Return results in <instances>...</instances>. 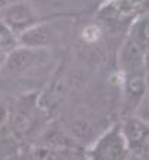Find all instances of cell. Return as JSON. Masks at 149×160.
I'll use <instances>...</instances> for the list:
<instances>
[{"label":"cell","mask_w":149,"mask_h":160,"mask_svg":"<svg viewBox=\"0 0 149 160\" xmlns=\"http://www.w3.org/2000/svg\"><path fill=\"white\" fill-rule=\"evenodd\" d=\"M130 151L121 123L109 127L88 148V160H128Z\"/></svg>","instance_id":"cell-1"},{"label":"cell","mask_w":149,"mask_h":160,"mask_svg":"<svg viewBox=\"0 0 149 160\" xmlns=\"http://www.w3.org/2000/svg\"><path fill=\"white\" fill-rule=\"evenodd\" d=\"M130 156L134 160H149V123L139 117H128L121 123Z\"/></svg>","instance_id":"cell-2"},{"label":"cell","mask_w":149,"mask_h":160,"mask_svg":"<svg viewBox=\"0 0 149 160\" xmlns=\"http://www.w3.org/2000/svg\"><path fill=\"white\" fill-rule=\"evenodd\" d=\"M0 20L18 38L24 30L35 26L37 22V17L35 9L26 2H14L0 11Z\"/></svg>","instance_id":"cell-3"},{"label":"cell","mask_w":149,"mask_h":160,"mask_svg":"<svg viewBox=\"0 0 149 160\" xmlns=\"http://www.w3.org/2000/svg\"><path fill=\"white\" fill-rule=\"evenodd\" d=\"M148 0H109L103 3L99 11V17L109 22H124L134 20L143 12Z\"/></svg>","instance_id":"cell-4"},{"label":"cell","mask_w":149,"mask_h":160,"mask_svg":"<svg viewBox=\"0 0 149 160\" xmlns=\"http://www.w3.org/2000/svg\"><path fill=\"white\" fill-rule=\"evenodd\" d=\"M46 56V48L35 49L16 45L5 56V66L12 73H26L37 68Z\"/></svg>","instance_id":"cell-5"},{"label":"cell","mask_w":149,"mask_h":160,"mask_svg":"<svg viewBox=\"0 0 149 160\" xmlns=\"http://www.w3.org/2000/svg\"><path fill=\"white\" fill-rule=\"evenodd\" d=\"M118 66L124 77L136 75V73H146L145 51L139 45H136L133 41L125 38L118 52Z\"/></svg>","instance_id":"cell-6"},{"label":"cell","mask_w":149,"mask_h":160,"mask_svg":"<svg viewBox=\"0 0 149 160\" xmlns=\"http://www.w3.org/2000/svg\"><path fill=\"white\" fill-rule=\"evenodd\" d=\"M16 41H18V45L27 47V48H48V45L51 42V30L48 27V24L36 22L35 26L24 30L21 35H18Z\"/></svg>","instance_id":"cell-7"},{"label":"cell","mask_w":149,"mask_h":160,"mask_svg":"<svg viewBox=\"0 0 149 160\" xmlns=\"http://www.w3.org/2000/svg\"><path fill=\"white\" fill-rule=\"evenodd\" d=\"M124 91H125L127 105L130 106V109H134L148 93V75L136 73V75L124 77Z\"/></svg>","instance_id":"cell-8"},{"label":"cell","mask_w":149,"mask_h":160,"mask_svg":"<svg viewBox=\"0 0 149 160\" xmlns=\"http://www.w3.org/2000/svg\"><path fill=\"white\" fill-rule=\"evenodd\" d=\"M33 108H35V103L30 102V98H26L16 103L14 111H11L9 118L15 132L26 133L30 130L31 121H33Z\"/></svg>","instance_id":"cell-9"},{"label":"cell","mask_w":149,"mask_h":160,"mask_svg":"<svg viewBox=\"0 0 149 160\" xmlns=\"http://www.w3.org/2000/svg\"><path fill=\"white\" fill-rule=\"evenodd\" d=\"M127 38L145 51H149V12H142L131 21Z\"/></svg>","instance_id":"cell-10"},{"label":"cell","mask_w":149,"mask_h":160,"mask_svg":"<svg viewBox=\"0 0 149 160\" xmlns=\"http://www.w3.org/2000/svg\"><path fill=\"white\" fill-rule=\"evenodd\" d=\"M66 91H67L66 79L63 77H57L40 94L39 105L45 109H54L63 102V99L66 98Z\"/></svg>","instance_id":"cell-11"},{"label":"cell","mask_w":149,"mask_h":160,"mask_svg":"<svg viewBox=\"0 0 149 160\" xmlns=\"http://www.w3.org/2000/svg\"><path fill=\"white\" fill-rule=\"evenodd\" d=\"M64 132L76 144H91L92 142V126L84 118L69 121L64 126Z\"/></svg>","instance_id":"cell-12"},{"label":"cell","mask_w":149,"mask_h":160,"mask_svg":"<svg viewBox=\"0 0 149 160\" xmlns=\"http://www.w3.org/2000/svg\"><path fill=\"white\" fill-rule=\"evenodd\" d=\"M31 160H73L72 150L54 148L48 145H39L31 150Z\"/></svg>","instance_id":"cell-13"},{"label":"cell","mask_w":149,"mask_h":160,"mask_svg":"<svg viewBox=\"0 0 149 160\" xmlns=\"http://www.w3.org/2000/svg\"><path fill=\"white\" fill-rule=\"evenodd\" d=\"M18 45L16 36L5 26V22L0 20V51L3 54H7L11 49H14Z\"/></svg>","instance_id":"cell-14"},{"label":"cell","mask_w":149,"mask_h":160,"mask_svg":"<svg viewBox=\"0 0 149 160\" xmlns=\"http://www.w3.org/2000/svg\"><path fill=\"white\" fill-rule=\"evenodd\" d=\"M9 115H11V109H9L7 103L6 102H0V127L9 120Z\"/></svg>","instance_id":"cell-15"},{"label":"cell","mask_w":149,"mask_h":160,"mask_svg":"<svg viewBox=\"0 0 149 160\" xmlns=\"http://www.w3.org/2000/svg\"><path fill=\"white\" fill-rule=\"evenodd\" d=\"M5 160H24L21 157V156H9V157H6Z\"/></svg>","instance_id":"cell-16"},{"label":"cell","mask_w":149,"mask_h":160,"mask_svg":"<svg viewBox=\"0 0 149 160\" xmlns=\"http://www.w3.org/2000/svg\"><path fill=\"white\" fill-rule=\"evenodd\" d=\"M100 2H101V5H103V3H106V2H109V0H100Z\"/></svg>","instance_id":"cell-17"},{"label":"cell","mask_w":149,"mask_h":160,"mask_svg":"<svg viewBox=\"0 0 149 160\" xmlns=\"http://www.w3.org/2000/svg\"><path fill=\"white\" fill-rule=\"evenodd\" d=\"M148 93H149V75H148Z\"/></svg>","instance_id":"cell-18"},{"label":"cell","mask_w":149,"mask_h":160,"mask_svg":"<svg viewBox=\"0 0 149 160\" xmlns=\"http://www.w3.org/2000/svg\"><path fill=\"white\" fill-rule=\"evenodd\" d=\"M2 56H6V54H3V52H2V51H0V58H2Z\"/></svg>","instance_id":"cell-19"}]
</instances>
